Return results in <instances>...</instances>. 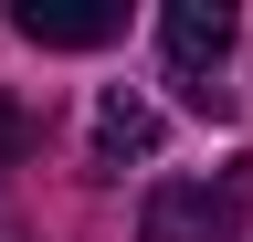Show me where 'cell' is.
Wrapping results in <instances>:
<instances>
[{
    "instance_id": "277c9868",
    "label": "cell",
    "mask_w": 253,
    "mask_h": 242,
    "mask_svg": "<svg viewBox=\"0 0 253 242\" xmlns=\"http://www.w3.org/2000/svg\"><path fill=\"white\" fill-rule=\"evenodd\" d=\"M148 147H158V105L137 84H116V95L95 105V169H126V158H148Z\"/></svg>"
},
{
    "instance_id": "5b68a950",
    "label": "cell",
    "mask_w": 253,
    "mask_h": 242,
    "mask_svg": "<svg viewBox=\"0 0 253 242\" xmlns=\"http://www.w3.org/2000/svg\"><path fill=\"white\" fill-rule=\"evenodd\" d=\"M11 147H21V116H11V105H0V158H11Z\"/></svg>"
},
{
    "instance_id": "7a4b0ae2",
    "label": "cell",
    "mask_w": 253,
    "mask_h": 242,
    "mask_svg": "<svg viewBox=\"0 0 253 242\" xmlns=\"http://www.w3.org/2000/svg\"><path fill=\"white\" fill-rule=\"evenodd\" d=\"M232 0H169V21H158V42H169V64L190 74V105H221V84H211V64L232 53Z\"/></svg>"
},
{
    "instance_id": "3957f363",
    "label": "cell",
    "mask_w": 253,
    "mask_h": 242,
    "mask_svg": "<svg viewBox=\"0 0 253 242\" xmlns=\"http://www.w3.org/2000/svg\"><path fill=\"white\" fill-rule=\"evenodd\" d=\"M11 32L42 53H95L126 32V0H11Z\"/></svg>"
},
{
    "instance_id": "6da1fadb",
    "label": "cell",
    "mask_w": 253,
    "mask_h": 242,
    "mask_svg": "<svg viewBox=\"0 0 253 242\" xmlns=\"http://www.w3.org/2000/svg\"><path fill=\"white\" fill-rule=\"evenodd\" d=\"M253 210V169H221V179H158L137 200V242H232Z\"/></svg>"
}]
</instances>
